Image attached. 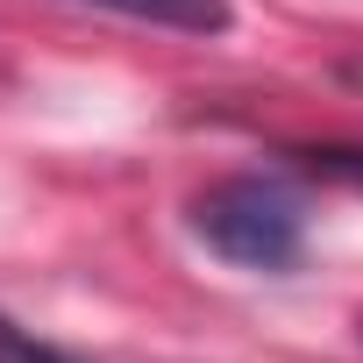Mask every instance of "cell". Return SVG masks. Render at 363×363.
<instances>
[{"label": "cell", "instance_id": "1", "mask_svg": "<svg viewBox=\"0 0 363 363\" xmlns=\"http://www.w3.org/2000/svg\"><path fill=\"white\" fill-rule=\"evenodd\" d=\"M193 235L235 271H292L306 257V200L278 171H228L186 200Z\"/></svg>", "mask_w": 363, "mask_h": 363}, {"label": "cell", "instance_id": "2", "mask_svg": "<svg viewBox=\"0 0 363 363\" xmlns=\"http://www.w3.org/2000/svg\"><path fill=\"white\" fill-rule=\"evenodd\" d=\"M93 15H121L143 29H171V36H228L235 29V0H79Z\"/></svg>", "mask_w": 363, "mask_h": 363}, {"label": "cell", "instance_id": "3", "mask_svg": "<svg viewBox=\"0 0 363 363\" xmlns=\"http://www.w3.org/2000/svg\"><path fill=\"white\" fill-rule=\"evenodd\" d=\"M292 171H306V178H335V186L363 193V150H356V143H306V150H292Z\"/></svg>", "mask_w": 363, "mask_h": 363}, {"label": "cell", "instance_id": "4", "mask_svg": "<svg viewBox=\"0 0 363 363\" xmlns=\"http://www.w3.org/2000/svg\"><path fill=\"white\" fill-rule=\"evenodd\" d=\"M0 363H86V356H72V349H57V342H43L22 320L0 313Z\"/></svg>", "mask_w": 363, "mask_h": 363}]
</instances>
